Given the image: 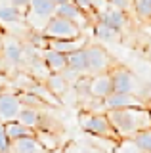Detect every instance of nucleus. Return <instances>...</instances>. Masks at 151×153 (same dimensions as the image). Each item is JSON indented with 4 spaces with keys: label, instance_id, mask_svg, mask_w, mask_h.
I'll list each match as a JSON object with an SVG mask.
<instances>
[{
    "label": "nucleus",
    "instance_id": "obj_3",
    "mask_svg": "<svg viewBox=\"0 0 151 153\" xmlns=\"http://www.w3.org/2000/svg\"><path fill=\"white\" fill-rule=\"evenodd\" d=\"M78 124L86 134H90L94 138H103V140L117 142L119 136L113 130L109 119H107L105 111L96 113V111H81L78 113Z\"/></svg>",
    "mask_w": 151,
    "mask_h": 153
},
{
    "label": "nucleus",
    "instance_id": "obj_15",
    "mask_svg": "<svg viewBox=\"0 0 151 153\" xmlns=\"http://www.w3.org/2000/svg\"><path fill=\"white\" fill-rule=\"evenodd\" d=\"M88 44V40L84 38L82 35L78 38H73V40H46V48L50 50H56V52H61V54H71L75 50H81Z\"/></svg>",
    "mask_w": 151,
    "mask_h": 153
},
{
    "label": "nucleus",
    "instance_id": "obj_37",
    "mask_svg": "<svg viewBox=\"0 0 151 153\" xmlns=\"http://www.w3.org/2000/svg\"><path fill=\"white\" fill-rule=\"evenodd\" d=\"M149 2H151V0H149Z\"/></svg>",
    "mask_w": 151,
    "mask_h": 153
},
{
    "label": "nucleus",
    "instance_id": "obj_26",
    "mask_svg": "<svg viewBox=\"0 0 151 153\" xmlns=\"http://www.w3.org/2000/svg\"><path fill=\"white\" fill-rule=\"evenodd\" d=\"M86 16H96V0H71Z\"/></svg>",
    "mask_w": 151,
    "mask_h": 153
},
{
    "label": "nucleus",
    "instance_id": "obj_21",
    "mask_svg": "<svg viewBox=\"0 0 151 153\" xmlns=\"http://www.w3.org/2000/svg\"><path fill=\"white\" fill-rule=\"evenodd\" d=\"M23 21V12L13 8L12 4L0 6V23H19Z\"/></svg>",
    "mask_w": 151,
    "mask_h": 153
},
{
    "label": "nucleus",
    "instance_id": "obj_18",
    "mask_svg": "<svg viewBox=\"0 0 151 153\" xmlns=\"http://www.w3.org/2000/svg\"><path fill=\"white\" fill-rule=\"evenodd\" d=\"M44 86L54 96H63L65 92H67V88H69V82L65 80V76L61 73H50L48 76H46V84Z\"/></svg>",
    "mask_w": 151,
    "mask_h": 153
},
{
    "label": "nucleus",
    "instance_id": "obj_5",
    "mask_svg": "<svg viewBox=\"0 0 151 153\" xmlns=\"http://www.w3.org/2000/svg\"><path fill=\"white\" fill-rule=\"evenodd\" d=\"M46 40H73V38H78L82 35V31L75 25L73 21L59 16H54L46 23V27L42 29L40 33Z\"/></svg>",
    "mask_w": 151,
    "mask_h": 153
},
{
    "label": "nucleus",
    "instance_id": "obj_24",
    "mask_svg": "<svg viewBox=\"0 0 151 153\" xmlns=\"http://www.w3.org/2000/svg\"><path fill=\"white\" fill-rule=\"evenodd\" d=\"M111 153H141V151L136 147V143L130 138H119L117 142H113Z\"/></svg>",
    "mask_w": 151,
    "mask_h": 153
},
{
    "label": "nucleus",
    "instance_id": "obj_9",
    "mask_svg": "<svg viewBox=\"0 0 151 153\" xmlns=\"http://www.w3.org/2000/svg\"><path fill=\"white\" fill-rule=\"evenodd\" d=\"M105 111L109 109H128V107H149L144 100H140L134 94H124V92H111L103 100Z\"/></svg>",
    "mask_w": 151,
    "mask_h": 153
},
{
    "label": "nucleus",
    "instance_id": "obj_7",
    "mask_svg": "<svg viewBox=\"0 0 151 153\" xmlns=\"http://www.w3.org/2000/svg\"><path fill=\"white\" fill-rule=\"evenodd\" d=\"M0 57L4 61V67H17L23 63L25 59V46L21 44L17 38H13L10 35L4 36V44H2V50H0Z\"/></svg>",
    "mask_w": 151,
    "mask_h": 153
},
{
    "label": "nucleus",
    "instance_id": "obj_25",
    "mask_svg": "<svg viewBox=\"0 0 151 153\" xmlns=\"http://www.w3.org/2000/svg\"><path fill=\"white\" fill-rule=\"evenodd\" d=\"M132 8H134L136 16L141 21H149L151 19V2L149 0H132Z\"/></svg>",
    "mask_w": 151,
    "mask_h": 153
},
{
    "label": "nucleus",
    "instance_id": "obj_30",
    "mask_svg": "<svg viewBox=\"0 0 151 153\" xmlns=\"http://www.w3.org/2000/svg\"><path fill=\"white\" fill-rule=\"evenodd\" d=\"M29 2L31 0H8V4H12L13 8H17V10H27V6H29Z\"/></svg>",
    "mask_w": 151,
    "mask_h": 153
},
{
    "label": "nucleus",
    "instance_id": "obj_16",
    "mask_svg": "<svg viewBox=\"0 0 151 153\" xmlns=\"http://www.w3.org/2000/svg\"><path fill=\"white\" fill-rule=\"evenodd\" d=\"M67 71H71L75 75H88V63H86L84 48L67 54Z\"/></svg>",
    "mask_w": 151,
    "mask_h": 153
},
{
    "label": "nucleus",
    "instance_id": "obj_22",
    "mask_svg": "<svg viewBox=\"0 0 151 153\" xmlns=\"http://www.w3.org/2000/svg\"><path fill=\"white\" fill-rule=\"evenodd\" d=\"M36 140H38L42 143V147H44L48 153L52 151H58V146H59V140H58V136L56 134H52L48 130H36Z\"/></svg>",
    "mask_w": 151,
    "mask_h": 153
},
{
    "label": "nucleus",
    "instance_id": "obj_23",
    "mask_svg": "<svg viewBox=\"0 0 151 153\" xmlns=\"http://www.w3.org/2000/svg\"><path fill=\"white\" fill-rule=\"evenodd\" d=\"M132 142L136 143V147L141 153H151V128H145V130L138 132L134 138H130Z\"/></svg>",
    "mask_w": 151,
    "mask_h": 153
},
{
    "label": "nucleus",
    "instance_id": "obj_14",
    "mask_svg": "<svg viewBox=\"0 0 151 153\" xmlns=\"http://www.w3.org/2000/svg\"><path fill=\"white\" fill-rule=\"evenodd\" d=\"M96 16H100L98 21L105 23V25H109L113 29H117V31H122V27L126 25V13L121 12V10L109 6L107 10H101V12H98Z\"/></svg>",
    "mask_w": 151,
    "mask_h": 153
},
{
    "label": "nucleus",
    "instance_id": "obj_28",
    "mask_svg": "<svg viewBox=\"0 0 151 153\" xmlns=\"http://www.w3.org/2000/svg\"><path fill=\"white\" fill-rule=\"evenodd\" d=\"M107 2H109V6L121 10V12H124V13L132 8V0H107Z\"/></svg>",
    "mask_w": 151,
    "mask_h": 153
},
{
    "label": "nucleus",
    "instance_id": "obj_36",
    "mask_svg": "<svg viewBox=\"0 0 151 153\" xmlns=\"http://www.w3.org/2000/svg\"><path fill=\"white\" fill-rule=\"evenodd\" d=\"M4 69H6V67H4V61H2V57H0V73H2Z\"/></svg>",
    "mask_w": 151,
    "mask_h": 153
},
{
    "label": "nucleus",
    "instance_id": "obj_33",
    "mask_svg": "<svg viewBox=\"0 0 151 153\" xmlns=\"http://www.w3.org/2000/svg\"><path fill=\"white\" fill-rule=\"evenodd\" d=\"M4 36H6V33H4V29H0V50H2V44H4Z\"/></svg>",
    "mask_w": 151,
    "mask_h": 153
},
{
    "label": "nucleus",
    "instance_id": "obj_32",
    "mask_svg": "<svg viewBox=\"0 0 151 153\" xmlns=\"http://www.w3.org/2000/svg\"><path fill=\"white\" fill-rule=\"evenodd\" d=\"M59 153H75V149H73V143H67V146H65L63 149H59Z\"/></svg>",
    "mask_w": 151,
    "mask_h": 153
},
{
    "label": "nucleus",
    "instance_id": "obj_6",
    "mask_svg": "<svg viewBox=\"0 0 151 153\" xmlns=\"http://www.w3.org/2000/svg\"><path fill=\"white\" fill-rule=\"evenodd\" d=\"M84 54H86V63H88V75L109 73V69L115 65V59L101 44H86Z\"/></svg>",
    "mask_w": 151,
    "mask_h": 153
},
{
    "label": "nucleus",
    "instance_id": "obj_10",
    "mask_svg": "<svg viewBox=\"0 0 151 153\" xmlns=\"http://www.w3.org/2000/svg\"><path fill=\"white\" fill-rule=\"evenodd\" d=\"M111 92H113V82H111V75L109 73L90 75V80H88V96L103 102Z\"/></svg>",
    "mask_w": 151,
    "mask_h": 153
},
{
    "label": "nucleus",
    "instance_id": "obj_34",
    "mask_svg": "<svg viewBox=\"0 0 151 153\" xmlns=\"http://www.w3.org/2000/svg\"><path fill=\"white\" fill-rule=\"evenodd\" d=\"M67 2H71V0H54L56 6H61V4H67Z\"/></svg>",
    "mask_w": 151,
    "mask_h": 153
},
{
    "label": "nucleus",
    "instance_id": "obj_17",
    "mask_svg": "<svg viewBox=\"0 0 151 153\" xmlns=\"http://www.w3.org/2000/svg\"><path fill=\"white\" fill-rule=\"evenodd\" d=\"M4 130H6L8 140H17V138H25V136H36V130L21 124L19 121H8L4 123Z\"/></svg>",
    "mask_w": 151,
    "mask_h": 153
},
{
    "label": "nucleus",
    "instance_id": "obj_35",
    "mask_svg": "<svg viewBox=\"0 0 151 153\" xmlns=\"http://www.w3.org/2000/svg\"><path fill=\"white\" fill-rule=\"evenodd\" d=\"M147 56H149V59H151V40H149V44H147Z\"/></svg>",
    "mask_w": 151,
    "mask_h": 153
},
{
    "label": "nucleus",
    "instance_id": "obj_20",
    "mask_svg": "<svg viewBox=\"0 0 151 153\" xmlns=\"http://www.w3.org/2000/svg\"><path fill=\"white\" fill-rule=\"evenodd\" d=\"M94 33H96V36L100 38V40H103V42H117V40H121V31H117V29L105 25V23H101V21L96 23Z\"/></svg>",
    "mask_w": 151,
    "mask_h": 153
},
{
    "label": "nucleus",
    "instance_id": "obj_31",
    "mask_svg": "<svg viewBox=\"0 0 151 153\" xmlns=\"http://www.w3.org/2000/svg\"><path fill=\"white\" fill-rule=\"evenodd\" d=\"M8 86H10V80H8V76L4 75V73H0V92L8 90Z\"/></svg>",
    "mask_w": 151,
    "mask_h": 153
},
{
    "label": "nucleus",
    "instance_id": "obj_27",
    "mask_svg": "<svg viewBox=\"0 0 151 153\" xmlns=\"http://www.w3.org/2000/svg\"><path fill=\"white\" fill-rule=\"evenodd\" d=\"M73 149L75 153H107L94 143H73Z\"/></svg>",
    "mask_w": 151,
    "mask_h": 153
},
{
    "label": "nucleus",
    "instance_id": "obj_8",
    "mask_svg": "<svg viewBox=\"0 0 151 153\" xmlns=\"http://www.w3.org/2000/svg\"><path fill=\"white\" fill-rule=\"evenodd\" d=\"M21 102L17 92H12V90H4L0 92V121L8 123V121H16L17 115L21 111Z\"/></svg>",
    "mask_w": 151,
    "mask_h": 153
},
{
    "label": "nucleus",
    "instance_id": "obj_13",
    "mask_svg": "<svg viewBox=\"0 0 151 153\" xmlns=\"http://www.w3.org/2000/svg\"><path fill=\"white\" fill-rule=\"evenodd\" d=\"M40 59L48 67L50 73H63L67 69V56L61 52L50 50V48H42L40 50Z\"/></svg>",
    "mask_w": 151,
    "mask_h": 153
},
{
    "label": "nucleus",
    "instance_id": "obj_19",
    "mask_svg": "<svg viewBox=\"0 0 151 153\" xmlns=\"http://www.w3.org/2000/svg\"><path fill=\"white\" fill-rule=\"evenodd\" d=\"M40 117L42 113L38 109H33V107H21L19 115H17L16 121H19L21 124H25V126L33 128V130H36V128L40 126Z\"/></svg>",
    "mask_w": 151,
    "mask_h": 153
},
{
    "label": "nucleus",
    "instance_id": "obj_11",
    "mask_svg": "<svg viewBox=\"0 0 151 153\" xmlns=\"http://www.w3.org/2000/svg\"><path fill=\"white\" fill-rule=\"evenodd\" d=\"M8 153H48L42 147V143L36 140V136H25L12 140L8 146Z\"/></svg>",
    "mask_w": 151,
    "mask_h": 153
},
{
    "label": "nucleus",
    "instance_id": "obj_29",
    "mask_svg": "<svg viewBox=\"0 0 151 153\" xmlns=\"http://www.w3.org/2000/svg\"><path fill=\"white\" fill-rule=\"evenodd\" d=\"M8 146H10V140L4 130V123L0 121V153H8Z\"/></svg>",
    "mask_w": 151,
    "mask_h": 153
},
{
    "label": "nucleus",
    "instance_id": "obj_1",
    "mask_svg": "<svg viewBox=\"0 0 151 153\" xmlns=\"http://www.w3.org/2000/svg\"><path fill=\"white\" fill-rule=\"evenodd\" d=\"M119 138H134L138 132L151 128V107H128L105 111Z\"/></svg>",
    "mask_w": 151,
    "mask_h": 153
},
{
    "label": "nucleus",
    "instance_id": "obj_4",
    "mask_svg": "<svg viewBox=\"0 0 151 153\" xmlns=\"http://www.w3.org/2000/svg\"><path fill=\"white\" fill-rule=\"evenodd\" d=\"M54 13H56L54 0H31L27 10H25L23 19L27 21V25H29L33 31L40 35L42 29L46 27V23L54 17Z\"/></svg>",
    "mask_w": 151,
    "mask_h": 153
},
{
    "label": "nucleus",
    "instance_id": "obj_12",
    "mask_svg": "<svg viewBox=\"0 0 151 153\" xmlns=\"http://www.w3.org/2000/svg\"><path fill=\"white\" fill-rule=\"evenodd\" d=\"M54 16H59V17H65L69 21H73L78 29H82L88 25V16L84 12H81L73 2H67V4H61V6H56V13Z\"/></svg>",
    "mask_w": 151,
    "mask_h": 153
},
{
    "label": "nucleus",
    "instance_id": "obj_2",
    "mask_svg": "<svg viewBox=\"0 0 151 153\" xmlns=\"http://www.w3.org/2000/svg\"><path fill=\"white\" fill-rule=\"evenodd\" d=\"M109 75H111V82H113V92L134 94V96H138L140 100H144V102L149 105L151 96L147 92L151 90V86L147 82H144L134 71H130L128 67H124V65L115 63L109 69Z\"/></svg>",
    "mask_w": 151,
    "mask_h": 153
}]
</instances>
